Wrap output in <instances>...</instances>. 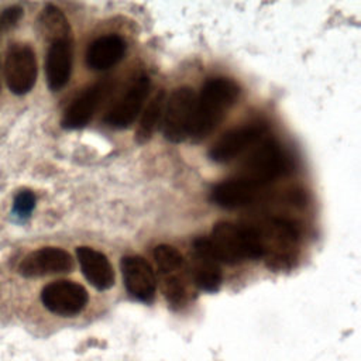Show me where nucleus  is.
Masks as SVG:
<instances>
[{
    "label": "nucleus",
    "instance_id": "f257e3e1",
    "mask_svg": "<svg viewBox=\"0 0 361 361\" xmlns=\"http://www.w3.org/2000/svg\"><path fill=\"white\" fill-rule=\"evenodd\" d=\"M240 86L228 78L209 79L196 96L190 140L200 142L223 121L227 110L237 102Z\"/></svg>",
    "mask_w": 361,
    "mask_h": 361
},
{
    "label": "nucleus",
    "instance_id": "f03ea898",
    "mask_svg": "<svg viewBox=\"0 0 361 361\" xmlns=\"http://www.w3.org/2000/svg\"><path fill=\"white\" fill-rule=\"evenodd\" d=\"M259 248L261 258H264L267 267L272 271L290 269L299 255L300 234L298 227L281 217H268L254 226Z\"/></svg>",
    "mask_w": 361,
    "mask_h": 361
},
{
    "label": "nucleus",
    "instance_id": "7ed1b4c3",
    "mask_svg": "<svg viewBox=\"0 0 361 361\" xmlns=\"http://www.w3.org/2000/svg\"><path fill=\"white\" fill-rule=\"evenodd\" d=\"M209 244L219 262L241 264L245 259L261 258V248L254 226H238L219 221L213 226Z\"/></svg>",
    "mask_w": 361,
    "mask_h": 361
},
{
    "label": "nucleus",
    "instance_id": "20e7f679",
    "mask_svg": "<svg viewBox=\"0 0 361 361\" xmlns=\"http://www.w3.org/2000/svg\"><path fill=\"white\" fill-rule=\"evenodd\" d=\"M158 274L162 281V292L172 309L185 307L190 295V274L183 255L172 245L159 244L152 252Z\"/></svg>",
    "mask_w": 361,
    "mask_h": 361
},
{
    "label": "nucleus",
    "instance_id": "39448f33",
    "mask_svg": "<svg viewBox=\"0 0 361 361\" xmlns=\"http://www.w3.org/2000/svg\"><path fill=\"white\" fill-rule=\"evenodd\" d=\"M289 169V161L275 140H265L241 164L237 179L265 189Z\"/></svg>",
    "mask_w": 361,
    "mask_h": 361
},
{
    "label": "nucleus",
    "instance_id": "423d86ee",
    "mask_svg": "<svg viewBox=\"0 0 361 361\" xmlns=\"http://www.w3.org/2000/svg\"><path fill=\"white\" fill-rule=\"evenodd\" d=\"M196 93L189 86L176 87L165 100L162 126L164 137L171 142L185 141L192 128Z\"/></svg>",
    "mask_w": 361,
    "mask_h": 361
},
{
    "label": "nucleus",
    "instance_id": "0eeeda50",
    "mask_svg": "<svg viewBox=\"0 0 361 361\" xmlns=\"http://www.w3.org/2000/svg\"><path fill=\"white\" fill-rule=\"evenodd\" d=\"M38 66L32 48L27 44H11L6 54L4 76L11 93H28L37 80Z\"/></svg>",
    "mask_w": 361,
    "mask_h": 361
},
{
    "label": "nucleus",
    "instance_id": "6e6552de",
    "mask_svg": "<svg viewBox=\"0 0 361 361\" xmlns=\"http://www.w3.org/2000/svg\"><path fill=\"white\" fill-rule=\"evenodd\" d=\"M89 300L87 290L73 281H55L41 290V302L51 313L71 317L80 313Z\"/></svg>",
    "mask_w": 361,
    "mask_h": 361
},
{
    "label": "nucleus",
    "instance_id": "1a4fd4ad",
    "mask_svg": "<svg viewBox=\"0 0 361 361\" xmlns=\"http://www.w3.org/2000/svg\"><path fill=\"white\" fill-rule=\"evenodd\" d=\"M267 133L262 123L245 124L224 133L209 149V158L217 164H226L240 157L250 147L257 144Z\"/></svg>",
    "mask_w": 361,
    "mask_h": 361
},
{
    "label": "nucleus",
    "instance_id": "9d476101",
    "mask_svg": "<svg viewBox=\"0 0 361 361\" xmlns=\"http://www.w3.org/2000/svg\"><path fill=\"white\" fill-rule=\"evenodd\" d=\"M120 269L127 292L140 302L149 303L157 293V278L151 264L140 255H126Z\"/></svg>",
    "mask_w": 361,
    "mask_h": 361
},
{
    "label": "nucleus",
    "instance_id": "9b49d317",
    "mask_svg": "<svg viewBox=\"0 0 361 361\" xmlns=\"http://www.w3.org/2000/svg\"><path fill=\"white\" fill-rule=\"evenodd\" d=\"M151 82L148 76L137 78L104 116V123L113 128H128L140 114L148 97Z\"/></svg>",
    "mask_w": 361,
    "mask_h": 361
},
{
    "label": "nucleus",
    "instance_id": "f8f14e48",
    "mask_svg": "<svg viewBox=\"0 0 361 361\" xmlns=\"http://www.w3.org/2000/svg\"><path fill=\"white\" fill-rule=\"evenodd\" d=\"M192 267L189 269L190 279L195 286L204 292L219 290L223 274L220 262L214 257L207 238H196L192 248Z\"/></svg>",
    "mask_w": 361,
    "mask_h": 361
},
{
    "label": "nucleus",
    "instance_id": "ddd939ff",
    "mask_svg": "<svg viewBox=\"0 0 361 361\" xmlns=\"http://www.w3.org/2000/svg\"><path fill=\"white\" fill-rule=\"evenodd\" d=\"M72 268L73 259L69 252L58 247H42L24 257L18 272L25 278H38L69 272Z\"/></svg>",
    "mask_w": 361,
    "mask_h": 361
},
{
    "label": "nucleus",
    "instance_id": "4468645a",
    "mask_svg": "<svg viewBox=\"0 0 361 361\" xmlns=\"http://www.w3.org/2000/svg\"><path fill=\"white\" fill-rule=\"evenodd\" d=\"M110 89L111 83L109 80L97 82L87 87L65 110L63 117L61 120V126L66 130L83 128L96 113L99 104L109 94Z\"/></svg>",
    "mask_w": 361,
    "mask_h": 361
},
{
    "label": "nucleus",
    "instance_id": "2eb2a0df",
    "mask_svg": "<svg viewBox=\"0 0 361 361\" xmlns=\"http://www.w3.org/2000/svg\"><path fill=\"white\" fill-rule=\"evenodd\" d=\"M262 190L248 182L233 178L217 183L210 192V200L223 209H240L255 203Z\"/></svg>",
    "mask_w": 361,
    "mask_h": 361
},
{
    "label": "nucleus",
    "instance_id": "dca6fc26",
    "mask_svg": "<svg viewBox=\"0 0 361 361\" xmlns=\"http://www.w3.org/2000/svg\"><path fill=\"white\" fill-rule=\"evenodd\" d=\"M71 72L72 39H58L51 42L45 59V75L48 87L52 92L61 90L69 82Z\"/></svg>",
    "mask_w": 361,
    "mask_h": 361
},
{
    "label": "nucleus",
    "instance_id": "f3484780",
    "mask_svg": "<svg viewBox=\"0 0 361 361\" xmlns=\"http://www.w3.org/2000/svg\"><path fill=\"white\" fill-rule=\"evenodd\" d=\"M76 257L83 276L97 290H106L114 285V271L109 258L90 247H78Z\"/></svg>",
    "mask_w": 361,
    "mask_h": 361
},
{
    "label": "nucleus",
    "instance_id": "a211bd4d",
    "mask_svg": "<svg viewBox=\"0 0 361 361\" xmlns=\"http://www.w3.org/2000/svg\"><path fill=\"white\" fill-rule=\"evenodd\" d=\"M126 48V41L120 35L99 37L86 49V65L92 71H107L123 59Z\"/></svg>",
    "mask_w": 361,
    "mask_h": 361
},
{
    "label": "nucleus",
    "instance_id": "6ab92c4d",
    "mask_svg": "<svg viewBox=\"0 0 361 361\" xmlns=\"http://www.w3.org/2000/svg\"><path fill=\"white\" fill-rule=\"evenodd\" d=\"M39 31L49 42L58 39H72L71 27L65 14L54 4H47L38 18Z\"/></svg>",
    "mask_w": 361,
    "mask_h": 361
},
{
    "label": "nucleus",
    "instance_id": "aec40b11",
    "mask_svg": "<svg viewBox=\"0 0 361 361\" xmlns=\"http://www.w3.org/2000/svg\"><path fill=\"white\" fill-rule=\"evenodd\" d=\"M165 92L159 90L157 92L152 99L148 102L147 107L142 111V116L138 123V128L135 131V141L138 144L147 142L152 134L155 133L158 123L164 114V106H165Z\"/></svg>",
    "mask_w": 361,
    "mask_h": 361
},
{
    "label": "nucleus",
    "instance_id": "412c9836",
    "mask_svg": "<svg viewBox=\"0 0 361 361\" xmlns=\"http://www.w3.org/2000/svg\"><path fill=\"white\" fill-rule=\"evenodd\" d=\"M35 207V195L31 190H21L13 202V214L18 219H27Z\"/></svg>",
    "mask_w": 361,
    "mask_h": 361
},
{
    "label": "nucleus",
    "instance_id": "4be33fe9",
    "mask_svg": "<svg viewBox=\"0 0 361 361\" xmlns=\"http://www.w3.org/2000/svg\"><path fill=\"white\" fill-rule=\"evenodd\" d=\"M23 16V8L18 6H13L6 8L0 16V27L1 28H10L18 23V20Z\"/></svg>",
    "mask_w": 361,
    "mask_h": 361
}]
</instances>
